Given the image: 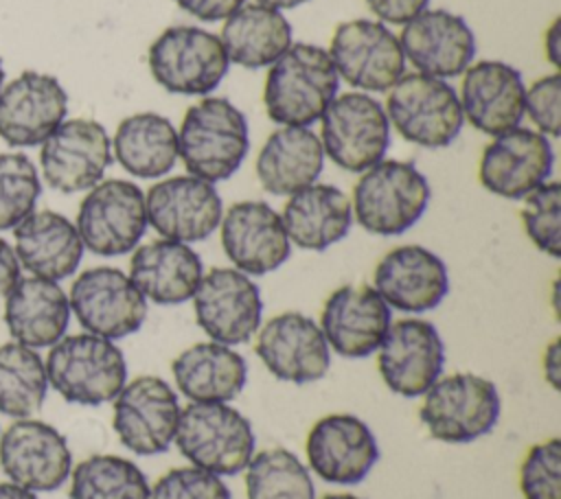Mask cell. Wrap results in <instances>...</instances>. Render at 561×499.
<instances>
[{"instance_id": "obj_1", "label": "cell", "mask_w": 561, "mask_h": 499, "mask_svg": "<svg viewBox=\"0 0 561 499\" xmlns=\"http://www.w3.org/2000/svg\"><path fill=\"white\" fill-rule=\"evenodd\" d=\"M340 77L329 50L316 44H291L267 70L263 105L270 120L309 127L337 96Z\"/></svg>"}, {"instance_id": "obj_2", "label": "cell", "mask_w": 561, "mask_h": 499, "mask_svg": "<svg viewBox=\"0 0 561 499\" xmlns=\"http://www.w3.org/2000/svg\"><path fill=\"white\" fill-rule=\"evenodd\" d=\"M250 149L245 114L224 96L191 105L178 129V153L188 175L210 184L228 179Z\"/></svg>"}, {"instance_id": "obj_3", "label": "cell", "mask_w": 561, "mask_h": 499, "mask_svg": "<svg viewBox=\"0 0 561 499\" xmlns=\"http://www.w3.org/2000/svg\"><path fill=\"white\" fill-rule=\"evenodd\" d=\"M44 365L48 385L77 405L110 403L127 383L123 350L112 339L92 333L64 335L50 346Z\"/></svg>"}, {"instance_id": "obj_4", "label": "cell", "mask_w": 561, "mask_h": 499, "mask_svg": "<svg viewBox=\"0 0 561 499\" xmlns=\"http://www.w3.org/2000/svg\"><path fill=\"white\" fill-rule=\"evenodd\" d=\"M430 197V182L412 162L379 160L353 186V219L370 234L397 236L425 214Z\"/></svg>"}, {"instance_id": "obj_5", "label": "cell", "mask_w": 561, "mask_h": 499, "mask_svg": "<svg viewBox=\"0 0 561 499\" xmlns=\"http://www.w3.org/2000/svg\"><path fill=\"white\" fill-rule=\"evenodd\" d=\"M175 446L197 468L230 477L254 455L252 422L228 403H188L180 411Z\"/></svg>"}, {"instance_id": "obj_6", "label": "cell", "mask_w": 561, "mask_h": 499, "mask_svg": "<svg viewBox=\"0 0 561 499\" xmlns=\"http://www.w3.org/2000/svg\"><path fill=\"white\" fill-rule=\"evenodd\" d=\"M502 401L493 381L473 372L438 376L423 394L419 418L427 433L447 444L473 442L493 431Z\"/></svg>"}, {"instance_id": "obj_7", "label": "cell", "mask_w": 561, "mask_h": 499, "mask_svg": "<svg viewBox=\"0 0 561 499\" xmlns=\"http://www.w3.org/2000/svg\"><path fill=\"white\" fill-rule=\"evenodd\" d=\"M383 109L403 140L425 149L451 144L465 123L458 92L445 79L423 72L403 74L388 90Z\"/></svg>"}, {"instance_id": "obj_8", "label": "cell", "mask_w": 561, "mask_h": 499, "mask_svg": "<svg viewBox=\"0 0 561 499\" xmlns=\"http://www.w3.org/2000/svg\"><path fill=\"white\" fill-rule=\"evenodd\" d=\"M147 63L160 88L184 96L213 92L230 66L219 35L188 24L164 28L151 42Z\"/></svg>"}, {"instance_id": "obj_9", "label": "cell", "mask_w": 561, "mask_h": 499, "mask_svg": "<svg viewBox=\"0 0 561 499\" xmlns=\"http://www.w3.org/2000/svg\"><path fill=\"white\" fill-rule=\"evenodd\" d=\"M324 155L348 173H364L383 160L390 147V123L383 105L366 92L335 96L320 118Z\"/></svg>"}, {"instance_id": "obj_10", "label": "cell", "mask_w": 561, "mask_h": 499, "mask_svg": "<svg viewBox=\"0 0 561 499\" xmlns=\"http://www.w3.org/2000/svg\"><path fill=\"white\" fill-rule=\"evenodd\" d=\"M145 193L129 179H101L79 204L75 228L96 256H123L147 232Z\"/></svg>"}, {"instance_id": "obj_11", "label": "cell", "mask_w": 561, "mask_h": 499, "mask_svg": "<svg viewBox=\"0 0 561 499\" xmlns=\"http://www.w3.org/2000/svg\"><path fill=\"white\" fill-rule=\"evenodd\" d=\"M112 427L125 449L136 455L169 451L180 420V398L160 376L142 374L127 381L114 396Z\"/></svg>"}, {"instance_id": "obj_12", "label": "cell", "mask_w": 561, "mask_h": 499, "mask_svg": "<svg viewBox=\"0 0 561 499\" xmlns=\"http://www.w3.org/2000/svg\"><path fill=\"white\" fill-rule=\"evenodd\" d=\"M329 57L337 77L364 92H386L405 74L399 37L375 20L357 18L337 24Z\"/></svg>"}, {"instance_id": "obj_13", "label": "cell", "mask_w": 561, "mask_h": 499, "mask_svg": "<svg viewBox=\"0 0 561 499\" xmlns=\"http://www.w3.org/2000/svg\"><path fill=\"white\" fill-rule=\"evenodd\" d=\"M70 313L85 333L123 339L145 324L147 300L131 278L116 267H90L70 287Z\"/></svg>"}, {"instance_id": "obj_14", "label": "cell", "mask_w": 561, "mask_h": 499, "mask_svg": "<svg viewBox=\"0 0 561 499\" xmlns=\"http://www.w3.org/2000/svg\"><path fill=\"white\" fill-rule=\"evenodd\" d=\"M191 300L195 322L210 341L239 346L250 341L261 326V289L234 267H213L204 274Z\"/></svg>"}, {"instance_id": "obj_15", "label": "cell", "mask_w": 561, "mask_h": 499, "mask_svg": "<svg viewBox=\"0 0 561 499\" xmlns=\"http://www.w3.org/2000/svg\"><path fill=\"white\" fill-rule=\"evenodd\" d=\"M112 164V138L92 118H70L42 142L44 182L59 193H81L96 186Z\"/></svg>"}, {"instance_id": "obj_16", "label": "cell", "mask_w": 561, "mask_h": 499, "mask_svg": "<svg viewBox=\"0 0 561 499\" xmlns=\"http://www.w3.org/2000/svg\"><path fill=\"white\" fill-rule=\"evenodd\" d=\"M445 344L436 326L421 317L390 322L377 348V370L386 387L399 396H423L443 376Z\"/></svg>"}, {"instance_id": "obj_17", "label": "cell", "mask_w": 561, "mask_h": 499, "mask_svg": "<svg viewBox=\"0 0 561 499\" xmlns=\"http://www.w3.org/2000/svg\"><path fill=\"white\" fill-rule=\"evenodd\" d=\"M0 468L9 481L33 492L57 490L72 471L64 433L35 418H20L0 436Z\"/></svg>"}, {"instance_id": "obj_18", "label": "cell", "mask_w": 561, "mask_h": 499, "mask_svg": "<svg viewBox=\"0 0 561 499\" xmlns=\"http://www.w3.org/2000/svg\"><path fill=\"white\" fill-rule=\"evenodd\" d=\"M254 352L263 365L287 383H313L331 368V348L318 322L298 311L270 317L256 330Z\"/></svg>"}, {"instance_id": "obj_19", "label": "cell", "mask_w": 561, "mask_h": 499, "mask_svg": "<svg viewBox=\"0 0 561 499\" xmlns=\"http://www.w3.org/2000/svg\"><path fill=\"white\" fill-rule=\"evenodd\" d=\"M147 223L162 236L180 243L208 239L221 221L224 204L215 184L195 175H173L145 193Z\"/></svg>"}, {"instance_id": "obj_20", "label": "cell", "mask_w": 561, "mask_h": 499, "mask_svg": "<svg viewBox=\"0 0 561 499\" xmlns=\"http://www.w3.org/2000/svg\"><path fill=\"white\" fill-rule=\"evenodd\" d=\"M309 468L327 484L355 486L379 460L370 427L353 414H327L313 422L305 442Z\"/></svg>"}, {"instance_id": "obj_21", "label": "cell", "mask_w": 561, "mask_h": 499, "mask_svg": "<svg viewBox=\"0 0 561 499\" xmlns=\"http://www.w3.org/2000/svg\"><path fill=\"white\" fill-rule=\"evenodd\" d=\"M554 164L550 140L528 127H513L484 147L478 164L480 184L504 199H524L548 182Z\"/></svg>"}, {"instance_id": "obj_22", "label": "cell", "mask_w": 561, "mask_h": 499, "mask_svg": "<svg viewBox=\"0 0 561 499\" xmlns=\"http://www.w3.org/2000/svg\"><path fill=\"white\" fill-rule=\"evenodd\" d=\"M221 247L234 269L248 276L276 271L291 254L280 214L265 201H234L219 221Z\"/></svg>"}, {"instance_id": "obj_23", "label": "cell", "mask_w": 561, "mask_h": 499, "mask_svg": "<svg viewBox=\"0 0 561 499\" xmlns=\"http://www.w3.org/2000/svg\"><path fill=\"white\" fill-rule=\"evenodd\" d=\"M66 112L68 94L57 77L26 70L0 90V138L11 147L42 144Z\"/></svg>"}, {"instance_id": "obj_24", "label": "cell", "mask_w": 561, "mask_h": 499, "mask_svg": "<svg viewBox=\"0 0 561 499\" xmlns=\"http://www.w3.org/2000/svg\"><path fill=\"white\" fill-rule=\"evenodd\" d=\"M399 44L416 72L451 79L476 57V35L467 20L447 9H425L403 24Z\"/></svg>"}, {"instance_id": "obj_25", "label": "cell", "mask_w": 561, "mask_h": 499, "mask_svg": "<svg viewBox=\"0 0 561 499\" xmlns=\"http://www.w3.org/2000/svg\"><path fill=\"white\" fill-rule=\"evenodd\" d=\"M392 322L390 306L368 285H342L337 287L320 313V330L344 359H364L377 352Z\"/></svg>"}, {"instance_id": "obj_26", "label": "cell", "mask_w": 561, "mask_h": 499, "mask_svg": "<svg viewBox=\"0 0 561 499\" xmlns=\"http://www.w3.org/2000/svg\"><path fill=\"white\" fill-rule=\"evenodd\" d=\"M373 287L390 309L425 313L436 309L449 291L447 265L423 245L392 247L373 271Z\"/></svg>"}, {"instance_id": "obj_27", "label": "cell", "mask_w": 561, "mask_h": 499, "mask_svg": "<svg viewBox=\"0 0 561 499\" xmlns=\"http://www.w3.org/2000/svg\"><path fill=\"white\" fill-rule=\"evenodd\" d=\"M524 94L526 85L517 68L497 59H484L462 72L458 98L465 120L486 136H500L519 127Z\"/></svg>"}, {"instance_id": "obj_28", "label": "cell", "mask_w": 561, "mask_h": 499, "mask_svg": "<svg viewBox=\"0 0 561 499\" xmlns=\"http://www.w3.org/2000/svg\"><path fill=\"white\" fill-rule=\"evenodd\" d=\"M204 276L199 254L171 239H156L138 245L129 260V278L136 289L160 306L188 302Z\"/></svg>"}, {"instance_id": "obj_29", "label": "cell", "mask_w": 561, "mask_h": 499, "mask_svg": "<svg viewBox=\"0 0 561 499\" xmlns=\"http://www.w3.org/2000/svg\"><path fill=\"white\" fill-rule=\"evenodd\" d=\"M15 256L31 276L64 280L83 258V243L75 223L55 210H33L13 228Z\"/></svg>"}, {"instance_id": "obj_30", "label": "cell", "mask_w": 561, "mask_h": 499, "mask_svg": "<svg viewBox=\"0 0 561 499\" xmlns=\"http://www.w3.org/2000/svg\"><path fill=\"white\" fill-rule=\"evenodd\" d=\"M70 302L55 282L37 276L22 278L4 295V324L13 341L28 348H50L66 335Z\"/></svg>"}, {"instance_id": "obj_31", "label": "cell", "mask_w": 561, "mask_h": 499, "mask_svg": "<svg viewBox=\"0 0 561 499\" xmlns=\"http://www.w3.org/2000/svg\"><path fill=\"white\" fill-rule=\"evenodd\" d=\"M280 219L289 243L309 252H324L340 243L355 221L346 193L318 182L289 195Z\"/></svg>"}, {"instance_id": "obj_32", "label": "cell", "mask_w": 561, "mask_h": 499, "mask_svg": "<svg viewBox=\"0 0 561 499\" xmlns=\"http://www.w3.org/2000/svg\"><path fill=\"white\" fill-rule=\"evenodd\" d=\"M324 166L320 136L309 127L283 125L272 131L256 155V177L270 195L289 197L316 184Z\"/></svg>"}, {"instance_id": "obj_33", "label": "cell", "mask_w": 561, "mask_h": 499, "mask_svg": "<svg viewBox=\"0 0 561 499\" xmlns=\"http://www.w3.org/2000/svg\"><path fill=\"white\" fill-rule=\"evenodd\" d=\"M175 387L191 403H230L248 381L245 359L226 344L199 341L171 363Z\"/></svg>"}, {"instance_id": "obj_34", "label": "cell", "mask_w": 561, "mask_h": 499, "mask_svg": "<svg viewBox=\"0 0 561 499\" xmlns=\"http://www.w3.org/2000/svg\"><path fill=\"white\" fill-rule=\"evenodd\" d=\"M219 39L230 63L248 70L270 68L291 46V24L276 9L241 4L226 18Z\"/></svg>"}, {"instance_id": "obj_35", "label": "cell", "mask_w": 561, "mask_h": 499, "mask_svg": "<svg viewBox=\"0 0 561 499\" xmlns=\"http://www.w3.org/2000/svg\"><path fill=\"white\" fill-rule=\"evenodd\" d=\"M116 162L134 177L156 179L167 175L178 153V129L156 112H138L123 118L112 138Z\"/></svg>"}, {"instance_id": "obj_36", "label": "cell", "mask_w": 561, "mask_h": 499, "mask_svg": "<svg viewBox=\"0 0 561 499\" xmlns=\"http://www.w3.org/2000/svg\"><path fill=\"white\" fill-rule=\"evenodd\" d=\"M48 394L44 359L18 341L0 346V411L15 420L33 418Z\"/></svg>"}, {"instance_id": "obj_37", "label": "cell", "mask_w": 561, "mask_h": 499, "mask_svg": "<svg viewBox=\"0 0 561 499\" xmlns=\"http://www.w3.org/2000/svg\"><path fill=\"white\" fill-rule=\"evenodd\" d=\"M147 475L127 457L99 453L70 471V499H149Z\"/></svg>"}, {"instance_id": "obj_38", "label": "cell", "mask_w": 561, "mask_h": 499, "mask_svg": "<svg viewBox=\"0 0 561 499\" xmlns=\"http://www.w3.org/2000/svg\"><path fill=\"white\" fill-rule=\"evenodd\" d=\"M245 495L248 499H316V486L294 451L272 446L248 462Z\"/></svg>"}, {"instance_id": "obj_39", "label": "cell", "mask_w": 561, "mask_h": 499, "mask_svg": "<svg viewBox=\"0 0 561 499\" xmlns=\"http://www.w3.org/2000/svg\"><path fill=\"white\" fill-rule=\"evenodd\" d=\"M42 182L24 153H0V232L13 230L37 204Z\"/></svg>"}, {"instance_id": "obj_40", "label": "cell", "mask_w": 561, "mask_h": 499, "mask_svg": "<svg viewBox=\"0 0 561 499\" xmlns=\"http://www.w3.org/2000/svg\"><path fill=\"white\" fill-rule=\"evenodd\" d=\"M522 223L533 245L552 256H561V184L543 182L524 197Z\"/></svg>"}, {"instance_id": "obj_41", "label": "cell", "mask_w": 561, "mask_h": 499, "mask_svg": "<svg viewBox=\"0 0 561 499\" xmlns=\"http://www.w3.org/2000/svg\"><path fill=\"white\" fill-rule=\"evenodd\" d=\"M524 499H561V440L548 438L528 449L519 466Z\"/></svg>"}, {"instance_id": "obj_42", "label": "cell", "mask_w": 561, "mask_h": 499, "mask_svg": "<svg viewBox=\"0 0 561 499\" xmlns=\"http://www.w3.org/2000/svg\"><path fill=\"white\" fill-rule=\"evenodd\" d=\"M149 499H230V488L219 475L191 464L175 466L158 477Z\"/></svg>"}, {"instance_id": "obj_43", "label": "cell", "mask_w": 561, "mask_h": 499, "mask_svg": "<svg viewBox=\"0 0 561 499\" xmlns=\"http://www.w3.org/2000/svg\"><path fill=\"white\" fill-rule=\"evenodd\" d=\"M524 116L530 118L535 131L546 138H559L561 134V77L552 74L539 77L526 88L524 94Z\"/></svg>"}, {"instance_id": "obj_44", "label": "cell", "mask_w": 561, "mask_h": 499, "mask_svg": "<svg viewBox=\"0 0 561 499\" xmlns=\"http://www.w3.org/2000/svg\"><path fill=\"white\" fill-rule=\"evenodd\" d=\"M430 0H366L373 15L388 24H405L427 9Z\"/></svg>"}, {"instance_id": "obj_45", "label": "cell", "mask_w": 561, "mask_h": 499, "mask_svg": "<svg viewBox=\"0 0 561 499\" xmlns=\"http://www.w3.org/2000/svg\"><path fill=\"white\" fill-rule=\"evenodd\" d=\"M182 11L202 20L217 22L226 20L232 11H237L245 0H173Z\"/></svg>"}, {"instance_id": "obj_46", "label": "cell", "mask_w": 561, "mask_h": 499, "mask_svg": "<svg viewBox=\"0 0 561 499\" xmlns=\"http://www.w3.org/2000/svg\"><path fill=\"white\" fill-rule=\"evenodd\" d=\"M20 280V263L13 247L0 239V298H4L11 287Z\"/></svg>"}, {"instance_id": "obj_47", "label": "cell", "mask_w": 561, "mask_h": 499, "mask_svg": "<svg viewBox=\"0 0 561 499\" xmlns=\"http://www.w3.org/2000/svg\"><path fill=\"white\" fill-rule=\"evenodd\" d=\"M541 370H543V379L548 381V385L552 390L561 387V339L554 337L541 355Z\"/></svg>"}, {"instance_id": "obj_48", "label": "cell", "mask_w": 561, "mask_h": 499, "mask_svg": "<svg viewBox=\"0 0 561 499\" xmlns=\"http://www.w3.org/2000/svg\"><path fill=\"white\" fill-rule=\"evenodd\" d=\"M543 50H546V59L554 66V70H559L561 66V20L559 18H554L552 24L546 28Z\"/></svg>"}, {"instance_id": "obj_49", "label": "cell", "mask_w": 561, "mask_h": 499, "mask_svg": "<svg viewBox=\"0 0 561 499\" xmlns=\"http://www.w3.org/2000/svg\"><path fill=\"white\" fill-rule=\"evenodd\" d=\"M0 499H37V495L13 481H0Z\"/></svg>"}, {"instance_id": "obj_50", "label": "cell", "mask_w": 561, "mask_h": 499, "mask_svg": "<svg viewBox=\"0 0 561 499\" xmlns=\"http://www.w3.org/2000/svg\"><path fill=\"white\" fill-rule=\"evenodd\" d=\"M309 0H256V4H263V7H270V9H276V11H283V9H296L298 4H305Z\"/></svg>"}, {"instance_id": "obj_51", "label": "cell", "mask_w": 561, "mask_h": 499, "mask_svg": "<svg viewBox=\"0 0 561 499\" xmlns=\"http://www.w3.org/2000/svg\"><path fill=\"white\" fill-rule=\"evenodd\" d=\"M322 499H362V497L351 495V492H331V495H324Z\"/></svg>"}, {"instance_id": "obj_52", "label": "cell", "mask_w": 561, "mask_h": 499, "mask_svg": "<svg viewBox=\"0 0 561 499\" xmlns=\"http://www.w3.org/2000/svg\"><path fill=\"white\" fill-rule=\"evenodd\" d=\"M2 81H4V70H2V59H0V90H2Z\"/></svg>"}]
</instances>
